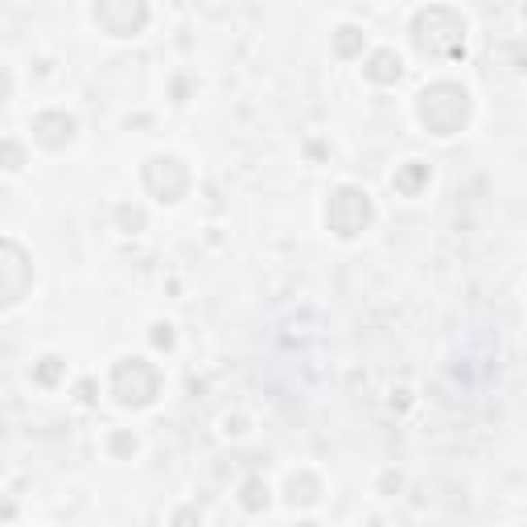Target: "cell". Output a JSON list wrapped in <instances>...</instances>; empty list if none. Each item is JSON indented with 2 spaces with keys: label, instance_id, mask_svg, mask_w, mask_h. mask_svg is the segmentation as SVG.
Segmentation results:
<instances>
[{
  "label": "cell",
  "instance_id": "11",
  "mask_svg": "<svg viewBox=\"0 0 527 527\" xmlns=\"http://www.w3.org/2000/svg\"><path fill=\"white\" fill-rule=\"evenodd\" d=\"M289 498H293V503H313V498H317V478H309V474L293 478L289 482Z\"/></svg>",
  "mask_w": 527,
  "mask_h": 527
},
{
  "label": "cell",
  "instance_id": "9",
  "mask_svg": "<svg viewBox=\"0 0 527 527\" xmlns=\"http://www.w3.org/2000/svg\"><path fill=\"white\" fill-rule=\"evenodd\" d=\"M362 70H367L371 83H396L400 78V58H396V49H375Z\"/></svg>",
  "mask_w": 527,
  "mask_h": 527
},
{
  "label": "cell",
  "instance_id": "16",
  "mask_svg": "<svg viewBox=\"0 0 527 527\" xmlns=\"http://www.w3.org/2000/svg\"><path fill=\"white\" fill-rule=\"evenodd\" d=\"M120 223H124V227H145V215H140V210H128V206H124V210H120Z\"/></svg>",
  "mask_w": 527,
  "mask_h": 527
},
{
  "label": "cell",
  "instance_id": "2",
  "mask_svg": "<svg viewBox=\"0 0 527 527\" xmlns=\"http://www.w3.org/2000/svg\"><path fill=\"white\" fill-rule=\"evenodd\" d=\"M416 112H420V120L429 124V132L453 137V132H461V124H466V116H469V95L458 83H433L429 91H420Z\"/></svg>",
  "mask_w": 527,
  "mask_h": 527
},
{
  "label": "cell",
  "instance_id": "3",
  "mask_svg": "<svg viewBox=\"0 0 527 527\" xmlns=\"http://www.w3.org/2000/svg\"><path fill=\"white\" fill-rule=\"evenodd\" d=\"M156 388H161V375H156V367L145 359H124V362H116V371H112V396H116L124 408H145V404H153Z\"/></svg>",
  "mask_w": 527,
  "mask_h": 527
},
{
  "label": "cell",
  "instance_id": "7",
  "mask_svg": "<svg viewBox=\"0 0 527 527\" xmlns=\"http://www.w3.org/2000/svg\"><path fill=\"white\" fill-rule=\"evenodd\" d=\"M145 186L156 202H177V198L190 190V174L182 161H174V156H153L145 165Z\"/></svg>",
  "mask_w": 527,
  "mask_h": 527
},
{
  "label": "cell",
  "instance_id": "18",
  "mask_svg": "<svg viewBox=\"0 0 527 527\" xmlns=\"http://www.w3.org/2000/svg\"><path fill=\"white\" fill-rule=\"evenodd\" d=\"M9 99V75H4V67H0V103Z\"/></svg>",
  "mask_w": 527,
  "mask_h": 527
},
{
  "label": "cell",
  "instance_id": "4",
  "mask_svg": "<svg viewBox=\"0 0 527 527\" xmlns=\"http://www.w3.org/2000/svg\"><path fill=\"white\" fill-rule=\"evenodd\" d=\"M326 223H330L334 235H342V239H354L359 231H367L371 227V202H367V194L362 190H338V194L330 198V206H326Z\"/></svg>",
  "mask_w": 527,
  "mask_h": 527
},
{
  "label": "cell",
  "instance_id": "15",
  "mask_svg": "<svg viewBox=\"0 0 527 527\" xmlns=\"http://www.w3.org/2000/svg\"><path fill=\"white\" fill-rule=\"evenodd\" d=\"M58 375H62V362H58V359H46V362L38 367V380H41V383H58Z\"/></svg>",
  "mask_w": 527,
  "mask_h": 527
},
{
  "label": "cell",
  "instance_id": "17",
  "mask_svg": "<svg viewBox=\"0 0 527 527\" xmlns=\"http://www.w3.org/2000/svg\"><path fill=\"white\" fill-rule=\"evenodd\" d=\"M153 342H156V346H169V342H174V334H169V326H156Z\"/></svg>",
  "mask_w": 527,
  "mask_h": 527
},
{
  "label": "cell",
  "instance_id": "6",
  "mask_svg": "<svg viewBox=\"0 0 527 527\" xmlns=\"http://www.w3.org/2000/svg\"><path fill=\"white\" fill-rule=\"evenodd\" d=\"M95 21L112 38H132L148 25V0H95Z\"/></svg>",
  "mask_w": 527,
  "mask_h": 527
},
{
  "label": "cell",
  "instance_id": "1",
  "mask_svg": "<svg viewBox=\"0 0 527 527\" xmlns=\"http://www.w3.org/2000/svg\"><path fill=\"white\" fill-rule=\"evenodd\" d=\"M412 41L420 54L433 58H458L466 49V21L450 9H424L412 21Z\"/></svg>",
  "mask_w": 527,
  "mask_h": 527
},
{
  "label": "cell",
  "instance_id": "12",
  "mask_svg": "<svg viewBox=\"0 0 527 527\" xmlns=\"http://www.w3.org/2000/svg\"><path fill=\"white\" fill-rule=\"evenodd\" d=\"M424 177H429V169H424V165H412V169H404V174L396 177V186L408 190V194H412V190H416L420 182H424Z\"/></svg>",
  "mask_w": 527,
  "mask_h": 527
},
{
  "label": "cell",
  "instance_id": "13",
  "mask_svg": "<svg viewBox=\"0 0 527 527\" xmlns=\"http://www.w3.org/2000/svg\"><path fill=\"white\" fill-rule=\"evenodd\" d=\"M362 46V33L359 30H338V54H354Z\"/></svg>",
  "mask_w": 527,
  "mask_h": 527
},
{
  "label": "cell",
  "instance_id": "10",
  "mask_svg": "<svg viewBox=\"0 0 527 527\" xmlns=\"http://www.w3.org/2000/svg\"><path fill=\"white\" fill-rule=\"evenodd\" d=\"M239 498H244L247 511H264V507H268V487H264V478H247L244 482V495H239Z\"/></svg>",
  "mask_w": 527,
  "mask_h": 527
},
{
  "label": "cell",
  "instance_id": "8",
  "mask_svg": "<svg viewBox=\"0 0 527 527\" xmlns=\"http://www.w3.org/2000/svg\"><path fill=\"white\" fill-rule=\"evenodd\" d=\"M33 137H38L46 148H62L70 137H75V120L62 116V112H41V116L33 120Z\"/></svg>",
  "mask_w": 527,
  "mask_h": 527
},
{
  "label": "cell",
  "instance_id": "5",
  "mask_svg": "<svg viewBox=\"0 0 527 527\" xmlns=\"http://www.w3.org/2000/svg\"><path fill=\"white\" fill-rule=\"evenodd\" d=\"M30 284H33L30 255L21 252L17 244H9V239H0V309L17 305L21 297L30 293Z\"/></svg>",
  "mask_w": 527,
  "mask_h": 527
},
{
  "label": "cell",
  "instance_id": "14",
  "mask_svg": "<svg viewBox=\"0 0 527 527\" xmlns=\"http://www.w3.org/2000/svg\"><path fill=\"white\" fill-rule=\"evenodd\" d=\"M0 161H4L9 169H21L25 165V153H21V145H13L9 140V145H0Z\"/></svg>",
  "mask_w": 527,
  "mask_h": 527
}]
</instances>
